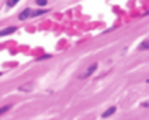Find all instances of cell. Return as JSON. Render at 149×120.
I'll list each match as a JSON object with an SVG mask.
<instances>
[{
    "instance_id": "1",
    "label": "cell",
    "mask_w": 149,
    "mask_h": 120,
    "mask_svg": "<svg viewBox=\"0 0 149 120\" xmlns=\"http://www.w3.org/2000/svg\"><path fill=\"white\" fill-rule=\"evenodd\" d=\"M97 68H98V64H97V63H94V64H92V65H89V68L86 69V72H85L84 74H80L79 78H86V77L92 76V74L94 73L96 71H97Z\"/></svg>"
},
{
    "instance_id": "2",
    "label": "cell",
    "mask_w": 149,
    "mask_h": 120,
    "mask_svg": "<svg viewBox=\"0 0 149 120\" xmlns=\"http://www.w3.org/2000/svg\"><path fill=\"white\" fill-rule=\"evenodd\" d=\"M32 13H33V10L30 9V8H25L22 12L20 13V16H18V20L24 21V20H26V18L32 17Z\"/></svg>"
},
{
    "instance_id": "3",
    "label": "cell",
    "mask_w": 149,
    "mask_h": 120,
    "mask_svg": "<svg viewBox=\"0 0 149 120\" xmlns=\"http://www.w3.org/2000/svg\"><path fill=\"white\" fill-rule=\"evenodd\" d=\"M16 30H17V27H16V26H9V27H5V29L0 30V35H1V37H7V35L13 34V33H15Z\"/></svg>"
},
{
    "instance_id": "4",
    "label": "cell",
    "mask_w": 149,
    "mask_h": 120,
    "mask_svg": "<svg viewBox=\"0 0 149 120\" xmlns=\"http://www.w3.org/2000/svg\"><path fill=\"white\" fill-rule=\"evenodd\" d=\"M115 111H117V107H115V106H111V107H109L103 114H102L101 118H103V119L109 118V116H111V115H112V114H115Z\"/></svg>"
},
{
    "instance_id": "5",
    "label": "cell",
    "mask_w": 149,
    "mask_h": 120,
    "mask_svg": "<svg viewBox=\"0 0 149 120\" xmlns=\"http://www.w3.org/2000/svg\"><path fill=\"white\" fill-rule=\"evenodd\" d=\"M137 48H139L140 51H143V50H148V48H149V41L141 42V43L139 44V47H137Z\"/></svg>"
},
{
    "instance_id": "6",
    "label": "cell",
    "mask_w": 149,
    "mask_h": 120,
    "mask_svg": "<svg viewBox=\"0 0 149 120\" xmlns=\"http://www.w3.org/2000/svg\"><path fill=\"white\" fill-rule=\"evenodd\" d=\"M48 9H42V10H35V12L32 13V17H37V16H41V15H45V13H47Z\"/></svg>"
},
{
    "instance_id": "7",
    "label": "cell",
    "mask_w": 149,
    "mask_h": 120,
    "mask_svg": "<svg viewBox=\"0 0 149 120\" xmlns=\"http://www.w3.org/2000/svg\"><path fill=\"white\" fill-rule=\"evenodd\" d=\"M35 4H37L38 7H45V5L47 4V0H35Z\"/></svg>"
},
{
    "instance_id": "8",
    "label": "cell",
    "mask_w": 149,
    "mask_h": 120,
    "mask_svg": "<svg viewBox=\"0 0 149 120\" xmlns=\"http://www.w3.org/2000/svg\"><path fill=\"white\" fill-rule=\"evenodd\" d=\"M18 1H20V0H8V1H7V5H8V7H15V5L17 4Z\"/></svg>"
},
{
    "instance_id": "9",
    "label": "cell",
    "mask_w": 149,
    "mask_h": 120,
    "mask_svg": "<svg viewBox=\"0 0 149 120\" xmlns=\"http://www.w3.org/2000/svg\"><path fill=\"white\" fill-rule=\"evenodd\" d=\"M52 55H50V54H46V55H43V56H41V57H37V61H41V60H45V59H50Z\"/></svg>"
},
{
    "instance_id": "10",
    "label": "cell",
    "mask_w": 149,
    "mask_h": 120,
    "mask_svg": "<svg viewBox=\"0 0 149 120\" xmlns=\"http://www.w3.org/2000/svg\"><path fill=\"white\" fill-rule=\"evenodd\" d=\"M11 107H12V106H4V107H3V110H1V111H0V115H4V114H5V112H7V111H8V110H9V108H11Z\"/></svg>"
},
{
    "instance_id": "11",
    "label": "cell",
    "mask_w": 149,
    "mask_h": 120,
    "mask_svg": "<svg viewBox=\"0 0 149 120\" xmlns=\"http://www.w3.org/2000/svg\"><path fill=\"white\" fill-rule=\"evenodd\" d=\"M141 106H143V107H149V103H143Z\"/></svg>"
},
{
    "instance_id": "12",
    "label": "cell",
    "mask_w": 149,
    "mask_h": 120,
    "mask_svg": "<svg viewBox=\"0 0 149 120\" xmlns=\"http://www.w3.org/2000/svg\"><path fill=\"white\" fill-rule=\"evenodd\" d=\"M148 15H149V10H148V12H145V13H144V15H143V16H148Z\"/></svg>"
},
{
    "instance_id": "13",
    "label": "cell",
    "mask_w": 149,
    "mask_h": 120,
    "mask_svg": "<svg viewBox=\"0 0 149 120\" xmlns=\"http://www.w3.org/2000/svg\"><path fill=\"white\" fill-rule=\"evenodd\" d=\"M147 82H148V83H149V78H148V80H147Z\"/></svg>"
}]
</instances>
